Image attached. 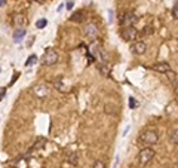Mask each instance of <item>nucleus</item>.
I'll return each mask as SVG.
<instances>
[{"label": "nucleus", "instance_id": "1", "mask_svg": "<svg viewBox=\"0 0 178 168\" xmlns=\"http://www.w3.org/2000/svg\"><path fill=\"white\" fill-rule=\"evenodd\" d=\"M58 61V52L52 48H48L46 51H44V55L42 57V64L43 65H54L57 64Z\"/></svg>", "mask_w": 178, "mask_h": 168}, {"label": "nucleus", "instance_id": "2", "mask_svg": "<svg viewBox=\"0 0 178 168\" xmlns=\"http://www.w3.org/2000/svg\"><path fill=\"white\" fill-rule=\"evenodd\" d=\"M158 140H159V135H158L156 131H146L140 137V141L143 143V145H148V146L150 145H156Z\"/></svg>", "mask_w": 178, "mask_h": 168}, {"label": "nucleus", "instance_id": "3", "mask_svg": "<svg viewBox=\"0 0 178 168\" xmlns=\"http://www.w3.org/2000/svg\"><path fill=\"white\" fill-rule=\"evenodd\" d=\"M153 158H154V150H153V149H150V147L143 149V150L140 152V155H138V159H140V164H141V165L148 164Z\"/></svg>", "mask_w": 178, "mask_h": 168}, {"label": "nucleus", "instance_id": "4", "mask_svg": "<svg viewBox=\"0 0 178 168\" xmlns=\"http://www.w3.org/2000/svg\"><path fill=\"white\" fill-rule=\"evenodd\" d=\"M137 21H138V16H137L135 14L128 12V14H125V16L122 18V26H123V28H128V27H132Z\"/></svg>", "mask_w": 178, "mask_h": 168}, {"label": "nucleus", "instance_id": "5", "mask_svg": "<svg viewBox=\"0 0 178 168\" xmlns=\"http://www.w3.org/2000/svg\"><path fill=\"white\" fill-rule=\"evenodd\" d=\"M85 36L89 40H95L98 37V28L95 24H86L85 26Z\"/></svg>", "mask_w": 178, "mask_h": 168}, {"label": "nucleus", "instance_id": "6", "mask_svg": "<svg viewBox=\"0 0 178 168\" xmlns=\"http://www.w3.org/2000/svg\"><path fill=\"white\" fill-rule=\"evenodd\" d=\"M129 49H131L132 54H135V55H143V54H146L147 45H146L144 42H134V43L131 45Z\"/></svg>", "mask_w": 178, "mask_h": 168}, {"label": "nucleus", "instance_id": "7", "mask_svg": "<svg viewBox=\"0 0 178 168\" xmlns=\"http://www.w3.org/2000/svg\"><path fill=\"white\" fill-rule=\"evenodd\" d=\"M137 36H138V31H137V28H134V27H128V28H125V30L122 31V39H123L125 42L135 40Z\"/></svg>", "mask_w": 178, "mask_h": 168}, {"label": "nucleus", "instance_id": "8", "mask_svg": "<svg viewBox=\"0 0 178 168\" xmlns=\"http://www.w3.org/2000/svg\"><path fill=\"white\" fill-rule=\"evenodd\" d=\"M34 94L37 95L39 98H44V97H48V94H49V89L46 85H36L34 86Z\"/></svg>", "mask_w": 178, "mask_h": 168}, {"label": "nucleus", "instance_id": "9", "mask_svg": "<svg viewBox=\"0 0 178 168\" xmlns=\"http://www.w3.org/2000/svg\"><path fill=\"white\" fill-rule=\"evenodd\" d=\"M25 22H27V19L22 14H15L13 15V26H16L18 28H24Z\"/></svg>", "mask_w": 178, "mask_h": 168}, {"label": "nucleus", "instance_id": "10", "mask_svg": "<svg viewBox=\"0 0 178 168\" xmlns=\"http://www.w3.org/2000/svg\"><path fill=\"white\" fill-rule=\"evenodd\" d=\"M151 68L154 71H158V73H168V71L171 70V67H169L168 63H158V64H154Z\"/></svg>", "mask_w": 178, "mask_h": 168}, {"label": "nucleus", "instance_id": "11", "mask_svg": "<svg viewBox=\"0 0 178 168\" xmlns=\"http://www.w3.org/2000/svg\"><path fill=\"white\" fill-rule=\"evenodd\" d=\"M25 36V28H16L15 33H13V42L15 43H21L22 39Z\"/></svg>", "mask_w": 178, "mask_h": 168}, {"label": "nucleus", "instance_id": "12", "mask_svg": "<svg viewBox=\"0 0 178 168\" xmlns=\"http://www.w3.org/2000/svg\"><path fill=\"white\" fill-rule=\"evenodd\" d=\"M54 86H55L58 91H61V92H67V91L70 89V88H69V85H67L64 80H61V79H59V80H57V82L54 83Z\"/></svg>", "mask_w": 178, "mask_h": 168}, {"label": "nucleus", "instance_id": "13", "mask_svg": "<svg viewBox=\"0 0 178 168\" xmlns=\"http://www.w3.org/2000/svg\"><path fill=\"white\" fill-rule=\"evenodd\" d=\"M83 18H85V12H82V11H80V12H76V14H73V15L70 16V19L74 21V22H76V21L80 22V21H83Z\"/></svg>", "mask_w": 178, "mask_h": 168}, {"label": "nucleus", "instance_id": "14", "mask_svg": "<svg viewBox=\"0 0 178 168\" xmlns=\"http://www.w3.org/2000/svg\"><path fill=\"white\" fill-rule=\"evenodd\" d=\"M36 63H37V55H30L27 58V61H25V65L30 67V65H34Z\"/></svg>", "mask_w": 178, "mask_h": 168}, {"label": "nucleus", "instance_id": "15", "mask_svg": "<svg viewBox=\"0 0 178 168\" xmlns=\"http://www.w3.org/2000/svg\"><path fill=\"white\" fill-rule=\"evenodd\" d=\"M46 24H48V19H46V18H42V19H39V21L36 22V27H37L39 30H42V28L46 27Z\"/></svg>", "mask_w": 178, "mask_h": 168}, {"label": "nucleus", "instance_id": "16", "mask_svg": "<svg viewBox=\"0 0 178 168\" xmlns=\"http://www.w3.org/2000/svg\"><path fill=\"white\" fill-rule=\"evenodd\" d=\"M171 141H172V145L177 146V143H178V131H177V130L172 131V134H171Z\"/></svg>", "mask_w": 178, "mask_h": 168}, {"label": "nucleus", "instance_id": "17", "mask_svg": "<svg viewBox=\"0 0 178 168\" xmlns=\"http://www.w3.org/2000/svg\"><path fill=\"white\" fill-rule=\"evenodd\" d=\"M137 101H135V98L134 97H129V109H137Z\"/></svg>", "mask_w": 178, "mask_h": 168}, {"label": "nucleus", "instance_id": "18", "mask_svg": "<svg viewBox=\"0 0 178 168\" xmlns=\"http://www.w3.org/2000/svg\"><path fill=\"white\" fill-rule=\"evenodd\" d=\"M69 161H70L73 165H76V164L79 162V158H77V155H74V153H73V155H70V156H69Z\"/></svg>", "mask_w": 178, "mask_h": 168}, {"label": "nucleus", "instance_id": "19", "mask_svg": "<svg viewBox=\"0 0 178 168\" xmlns=\"http://www.w3.org/2000/svg\"><path fill=\"white\" fill-rule=\"evenodd\" d=\"M94 168H105V162L104 161H97L95 165H94Z\"/></svg>", "mask_w": 178, "mask_h": 168}, {"label": "nucleus", "instance_id": "20", "mask_svg": "<svg viewBox=\"0 0 178 168\" xmlns=\"http://www.w3.org/2000/svg\"><path fill=\"white\" fill-rule=\"evenodd\" d=\"M19 78V71H16V73H13V76H12V79H11V85H13L15 83V80Z\"/></svg>", "mask_w": 178, "mask_h": 168}, {"label": "nucleus", "instance_id": "21", "mask_svg": "<svg viewBox=\"0 0 178 168\" xmlns=\"http://www.w3.org/2000/svg\"><path fill=\"white\" fill-rule=\"evenodd\" d=\"M172 15H174V18H177V16H178V6H177V3H174V9H172Z\"/></svg>", "mask_w": 178, "mask_h": 168}, {"label": "nucleus", "instance_id": "22", "mask_svg": "<svg viewBox=\"0 0 178 168\" xmlns=\"http://www.w3.org/2000/svg\"><path fill=\"white\" fill-rule=\"evenodd\" d=\"M5 94H6V88H0V100L5 98Z\"/></svg>", "mask_w": 178, "mask_h": 168}, {"label": "nucleus", "instance_id": "23", "mask_svg": "<svg viewBox=\"0 0 178 168\" xmlns=\"http://www.w3.org/2000/svg\"><path fill=\"white\" fill-rule=\"evenodd\" d=\"M73 6H74V3H73L71 0H70V2L67 3V9H73Z\"/></svg>", "mask_w": 178, "mask_h": 168}, {"label": "nucleus", "instance_id": "24", "mask_svg": "<svg viewBox=\"0 0 178 168\" xmlns=\"http://www.w3.org/2000/svg\"><path fill=\"white\" fill-rule=\"evenodd\" d=\"M33 42H34V37H33V39H30V40L27 42V46H31V45H33Z\"/></svg>", "mask_w": 178, "mask_h": 168}, {"label": "nucleus", "instance_id": "25", "mask_svg": "<svg viewBox=\"0 0 178 168\" xmlns=\"http://www.w3.org/2000/svg\"><path fill=\"white\" fill-rule=\"evenodd\" d=\"M5 3H6V0H0V6H5Z\"/></svg>", "mask_w": 178, "mask_h": 168}, {"label": "nucleus", "instance_id": "26", "mask_svg": "<svg viewBox=\"0 0 178 168\" xmlns=\"http://www.w3.org/2000/svg\"><path fill=\"white\" fill-rule=\"evenodd\" d=\"M0 70H2V68H0Z\"/></svg>", "mask_w": 178, "mask_h": 168}]
</instances>
